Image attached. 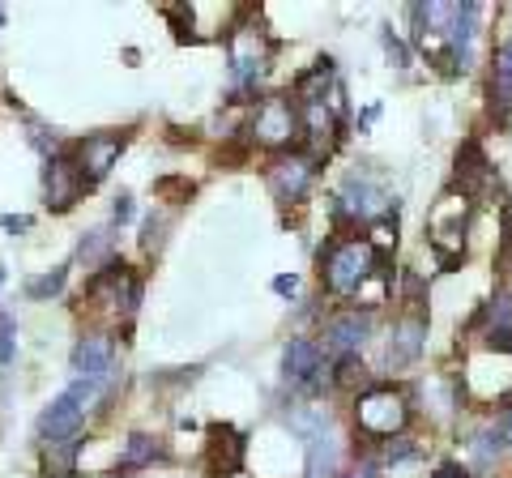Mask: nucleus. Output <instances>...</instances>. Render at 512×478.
<instances>
[{
	"instance_id": "1",
	"label": "nucleus",
	"mask_w": 512,
	"mask_h": 478,
	"mask_svg": "<svg viewBox=\"0 0 512 478\" xmlns=\"http://www.w3.org/2000/svg\"><path fill=\"white\" fill-rule=\"evenodd\" d=\"M380 269H389V265L376 261V252L367 248V239H346V244L329 248V257H320V274H325L329 291H338V295L363 291V282L372 274H380Z\"/></svg>"
},
{
	"instance_id": "2",
	"label": "nucleus",
	"mask_w": 512,
	"mask_h": 478,
	"mask_svg": "<svg viewBox=\"0 0 512 478\" xmlns=\"http://www.w3.org/2000/svg\"><path fill=\"white\" fill-rule=\"evenodd\" d=\"M355 419H359L363 436L389 440V436H402V427L410 423V406H406V397L393 389H367L355 406Z\"/></svg>"
},
{
	"instance_id": "3",
	"label": "nucleus",
	"mask_w": 512,
	"mask_h": 478,
	"mask_svg": "<svg viewBox=\"0 0 512 478\" xmlns=\"http://www.w3.org/2000/svg\"><path fill=\"white\" fill-rule=\"evenodd\" d=\"M466 227H470L466 197L461 201L444 197L436 205V214H431V222H427V239H431V248H436V257H440L444 269H453L461 257H466Z\"/></svg>"
},
{
	"instance_id": "4",
	"label": "nucleus",
	"mask_w": 512,
	"mask_h": 478,
	"mask_svg": "<svg viewBox=\"0 0 512 478\" xmlns=\"http://www.w3.org/2000/svg\"><path fill=\"white\" fill-rule=\"evenodd\" d=\"M94 393H99V389L82 385V380L64 389V393L56 397V402L39 414V440H43V444H60V440L77 436V427H82L86 406L94 402Z\"/></svg>"
},
{
	"instance_id": "5",
	"label": "nucleus",
	"mask_w": 512,
	"mask_h": 478,
	"mask_svg": "<svg viewBox=\"0 0 512 478\" xmlns=\"http://www.w3.org/2000/svg\"><path fill=\"white\" fill-rule=\"evenodd\" d=\"M291 427L303 436V444H308V470L312 478H325L333 474V466H338V440H333V423L325 410H299Z\"/></svg>"
},
{
	"instance_id": "6",
	"label": "nucleus",
	"mask_w": 512,
	"mask_h": 478,
	"mask_svg": "<svg viewBox=\"0 0 512 478\" xmlns=\"http://www.w3.org/2000/svg\"><path fill=\"white\" fill-rule=\"evenodd\" d=\"M252 133H256V141H261V146H291V141L303 133L299 107H295L291 99H282V94H274V99H265L261 107H256Z\"/></svg>"
},
{
	"instance_id": "7",
	"label": "nucleus",
	"mask_w": 512,
	"mask_h": 478,
	"mask_svg": "<svg viewBox=\"0 0 512 478\" xmlns=\"http://www.w3.org/2000/svg\"><path fill=\"white\" fill-rule=\"evenodd\" d=\"M124 146H128L124 133H94V137H86V141H77V146L69 150V158L77 163V171H82L86 188H94L99 180H107V171L116 167V158H120Z\"/></svg>"
},
{
	"instance_id": "8",
	"label": "nucleus",
	"mask_w": 512,
	"mask_h": 478,
	"mask_svg": "<svg viewBox=\"0 0 512 478\" xmlns=\"http://www.w3.org/2000/svg\"><path fill=\"white\" fill-rule=\"evenodd\" d=\"M43 193H47V205H52L56 214L73 210V205L82 201V193H86V180H82V171H77V163H73L69 154H52V158H47Z\"/></svg>"
},
{
	"instance_id": "9",
	"label": "nucleus",
	"mask_w": 512,
	"mask_h": 478,
	"mask_svg": "<svg viewBox=\"0 0 512 478\" xmlns=\"http://www.w3.org/2000/svg\"><path fill=\"white\" fill-rule=\"evenodd\" d=\"M111 372H116V350H111L107 338H99V333H90V338H82L73 346V376L82 380V385L90 389H103Z\"/></svg>"
},
{
	"instance_id": "10",
	"label": "nucleus",
	"mask_w": 512,
	"mask_h": 478,
	"mask_svg": "<svg viewBox=\"0 0 512 478\" xmlns=\"http://www.w3.org/2000/svg\"><path fill=\"white\" fill-rule=\"evenodd\" d=\"M316 180V158L312 154H286L269 167V188L278 201H299Z\"/></svg>"
},
{
	"instance_id": "11",
	"label": "nucleus",
	"mask_w": 512,
	"mask_h": 478,
	"mask_svg": "<svg viewBox=\"0 0 512 478\" xmlns=\"http://www.w3.org/2000/svg\"><path fill=\"white\" fill-rule=\"evenodd\" d=\"M282 368H286V380H299V385H308V389H316L320 380H329V372H325V350H320L312 338H295L291 346H286Z\"/></svg>"
},
{
	"instance_id": "12",
	"label": "nucleus",
	"mask_w": 512,
	"mask_h": 478,
	"mask_svg": "<svg viewBox=\"0 0 512 478\" xmlns=\"http://www.w3.org/2000/svg\"><path fill=\"white\" fill-rule=\"evenodd\" d=\"M423 342H427V316L419 308H406V316L397 321L393 329V342H389V368H406V363H414L423 355Z\"/></svg>"
},
{
	"instance_id": "13",
	"label": "nucleus",
	"mask_w": 512,
	"mask_h": 478,
	"mask_svg": "<svg viewBox=\"0 0 512 478\" xmlns=\"http://www.w3.org/2000/svg\"><path fill=\"white\" fill-rule=\"evenodd\" d=\"M367 333H372V316L367 312H338L325 325V350H333V355H355L367 342Z\"/></svg>"
},
{
	"instance_id": "14",
	"label": "nucleus",
	"mask_w": 512,
	"mask_h": 478,
	"mask_svg": "<svg viewBox=\"0 0 512 478\" xmlns=\"http://www.w3.org/2000/svg\"><path fill=\"white\" fill-rule=\"evenodd\" d=\"M457 188H461V197H483L487 188H491V163H487V154L474 146V141H466V146L457 150V180H453Z\"/></svg>"
},
{
	"instance_id": "15",
	"label": "nucleus",
	"mask_w": 512,
	"mask_h": 478,
	"mask_svg": "<svg viewBox=\"0 0 512 478\" xmlns=\"http://www.w3.org/2000/svg\"><path fill=\"white\" fill-rule=\"evenodd\" d=\"M342 205H346L350 218H376V214H384V193L372 180H363V175H350L346 193H342Z\"/></svg>"
},
{
	"instance_id": "16",
	"label": "nucleus",
	"mask_w": 512,
	"mask_h": 478,
	"mask_svg": "<svg viewBox=\"0 0 512 478\" xmlns=\"http://www.w3.org/2000/svg\"><path fill=\"white\" fill-rule=\"evenodd\" d=\"M210 466L218 474H239V466H244V440H239L231 427H214L210 432Z\"/></svg>"
},
{
	"instance_id": "17",
	"label": "nucleus",
	"mask_w": 512,
	"mask_h": 478,
	"mask_svg": "<svg viewBox=\"0 0 512 478\" xmlns=\"http://www.w3.org/2000/svg\"><path fill=\"white\" fill-rule=\"evenodd\" d=\"M329 82H333V60H316V65L295 82L299 103H303V107H320V103H325Z\"/></svg>"
},
{
	"instance_id": "18",
	"label": "nucleus",
	"mask_w": 512,
	"mask_h": 478,
	"mask_svg": "<svg viewBox=\"0 0 512 478\" xmlns=\"http://www.w3.org/2000/svg\"><path fill=\"white\" fill-rule=\"evenodd\" d=\"M495 103H500V120H512V39L495 52Z\"/></svg>"
},
{
	"instance_id": "19",
	"label": "nucleus",
	"mask_w": 512,
	"mask_h": 478,
	"mask_svg": "<svg viewBox=\"0 0 512 478\" xmlns=\"http://www.w3.org/2000/svg\"><path fill=\"white\" fill-rule=\"evenodd\" d=\"M158 453H163V449H158L154 436H128L124 453H120V470H141V466H150Z\"/></svg>"
},
{
	"instance_id": "20",
	"label": "nucleus",
	"mask_w": 512,
	"mask_h": 478,
	"mask_svg": "<svg viewBox=\"0 0 512 478\" xmlns=\"http://www.w3.org/2000/svg\"><path fill=\"white\" fill-rule=\"evenodd\" d=\"M111 248H116V231H111V227H99V231H90V235L82 239L77 257H82L86 265H94V261H111Z\"/></svg>"
},
{
	"instance_id": "21",
	"label": "nucleus",
	"mask_w": 512,
	"mask_h": 478,
	"mask_svg": "<svg viewBox=\"0 0 512 478\" xmlns=\"http://www.w3.org/2000/svg\"><path fill=\"white\" fill-rule=\"evenodd\" d=\"M77 436L69 440H60V444H43V461H47V470L52 474H73V457H77Z\"/></svg>"
},
{
	"instance_id": "22",
	"label": "nucleus",
	"mask_w": 512,
	"mask_h": 478,
	"mask_svg": "<svg viewBox=\"0 0 512 478\" xmlns=\"http://www.w3.org/2000/svg\"><path fill=\"white\" fill-rule=\"evenodd\" d=\"M64 282H69V269H52V274H43V278H30L26 282V295L43 304V299H56L64 291Z\"/></svg>"
},
{
	"instance_id": "23",
	"label": "nucleus",
	"mask_w": 512,
	"mask_h": 478,
	"mask_svg": "<svg viewBox=\"0 0 512 478\" xmlns=\"http://www.w3.org/2000/svg\"><path fill=\"white\" fill-rule=\"evenodd\" d=\"M487 312H491V329L487 333H512V291H504Z\"/></svg>"
},
{
	"instance_id": "24",
	"label": "nucleus",
	"mask_w": 512,
	"mask_h": 478,
	"mask_svg": "<svg viewBox=\"0 0 512 478\" xmlns=\"http://www.w3.org/2000/svg\"><path fill=\"white\" fill-rule=\"evenodd\" d=\"M338 385H342V389L367 385V372H363V363H359L355 355H342V363H338Z\"/></svg>"
},
{
	"instance_id": "25",
	"label": "nucleus",
	"mask_w": 512,
	"mask_h": 478,
	"mask_svg": "<svg viewBox=\"0 0 512 478\" xmlns=\"http://www.w3.org/2000/svg\"><path fill=\"white\" fill-rule=\"evenodd\" d=\"M500 449H504V432H500V427H495V432H483V436H478V444H474L478 461H491Z\"/></svg>"
},
{
	"instance_id": "26",
	"label": "nucleus",
	"mask_w": 512,
	"mask_h": 478,
	"mask_svg": "<svg viewBox=\"0 0 512 478\" xmlns=\"http://www.w3.org/2000/svg\"><path fill=\"white\" fill-rule=\"evenodd\" d=\"M13 359V321L5 312H0V363Z\"/></svg>"
},
{
	"instance_id": "27",
	"label": "nucleus",
	"mask_w": 512,
	"mask_h": 478,
	"mask_svg": "<svg viewBox=\"0 0 512 478\" xmlns=\"http://www.w3.org/2000/svg\"><path fill=\"white\" fill-rule=\"evenodd\" d=\"M158 231H163V222H158V218H146V239H141V244H146L150 252L158 248V239H163V235H158Z\"/></svg>"
},
{
	"instance_id": "28",
	"label": "nucleus",
	"mask_w": 512,
	"mask_h": 478,
	"mask_svg": "<svg viewBox=\"0 0 512 478\" xmlns=\"http://www.w3.org/2000/svg\"><path fill=\"white\" fill-rule=\"evenodd\" d=\"M384 47H389V56L397 60V65H406V60H410V56H406V43H402V39H393V35H384Z\"/></svg>"
},
{
	"instance_id": "29",
	"label": "nucleus",
	"mask_w": 512,
	"mask_h": 478,
	"mask_svg": "<svg viewBox=\"0 0 512 478\" xmlns=\"http://www.w3.org/2000/svg\"><path fill=\"white\" fill-rule=\"evenodd\" d=\"M0 227H5V231H13V235H18V231H30V218H18V214H5V218H0Z\"/></svg>"
},
{
	"instance_id": "30",
	"label": "nucleus",
	"mask_w": 512,
	"mask_h": 478,
	"mask_svg": "<svg viewBox=\"0 0 512 478\" xmlns=\"http://www.w3.org/2000/svg\"><path fill=\"white\" fill-rule=\"evenodd\" d=\"M111 214H116V222H128L133 218V197H116V210Z\"/></svg>"
},
{
	"instance_id": "31",
	"label": "nucleus",
	"mask_w": 512,
	"mask_h": 478,
	"mask_svg": "<svg viewBox=\"0 0 512 478\" xmlns=\"http://www.w3.org/2000/svg\"><path fill=\"white\" fill-rule=\"evenodd\" d=\"M295 286H299V282H295V274L274 278V291H278V295H295Z\"/></svg>"
},
{
	"instance_id": "32",
	"label": "nucleus",
	"mask_w": 512,
	"mask_h": 478,
	"mask_svg": "<svg viewBox=\"0 0 512 478\" xmlns=\"http://www.w3.org/2000/svg\"><path fill=\"white\" fill-rule=\"evenodd\" d=\"M410 453H414V444H406V440L389 444V457H393V461H402V457H410Z\"/></svg>"
},
{
	"instance_id": "33",
	"label": "nucleus",
	"mask_w": 512,
	"mask_h": 478,
	"mask_svg": "<svg viewBox=\"0 0 512 478\" xmlns=\"http://www.w3.org/2000/svg\"><path fill=\"white\" fill-rule=\"evenodd\" d=\"M431 478H470L466 470H461V466H440L436 474H431Z\"/></svg>"
},
{
	"instance_id": "34",
	"label": "nucleus",
	"mask_w": 512,
	"mask_h": 478,
	"mask_svg": "<svg viewBox=\"0 0 512 478\" xmlns=\"http://www.w3.org/2000/svg\"><path fill=\"white\" fill-rule=\"evenodd\" d=\"M346 478H376V470H372V466H359L355 474H346Z\"/></svg>"
},
{
	"instance_id": "35",
	"label": "nucleus",
	"mask_w": 512,
	"mask_h": 478,
	"mask_svg": "<svg viewBox=\"0 0 512 478\" xmlns=\"http://www.w3.org/2000/svg\"><path fill=\"white\" fill-rule=\"evenodd\" d=\"M504 432V444H512V414H508V427H500Z\"/></svg>"
},
{
	"instance_id": "36",
	"label": "nucleus",
	"mask_w": 512,
	"mask_h": 478,
	"mask_svg": "<svg viewBox=\"0 0 512 478\" xmlns=\"http://www.w3.org/2000/svg\"><path fill=\"white\" fill-rule=\"evenodd\" d=\"M0 26H5V9H0Z\"/></svg>"
}]
</instances>
